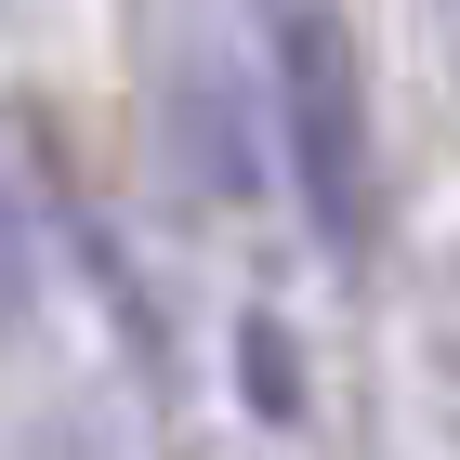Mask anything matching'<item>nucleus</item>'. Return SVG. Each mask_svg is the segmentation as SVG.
<instances>
[{
    "mask_svg": "<svg viewBox=\"0 0 460 460\" xmlns=\"http://www.w3.org/2000/svg\"><path fill=\"white\" fill-rule=\"evenodd\" d=\"M237 408L250 421H303V342H289V316H237Z\"/></svg>",
    "mask_w": 460,
    "mask_h": 460,
    "instance_id": "nucleus-2",
    "label": "nucleus"
},
{
    "mask_svg": "<svg viewBox=\"0 0 460 460\" xmlns=\"http://www.w3.org/2000/svg\"><path fill=\"white\" fill-rule=\"evenodd\" d=\"M40 303V250H27V211H13V184H0V329Z\"/></svg>",
    "mask_w": 460,
    "mask_h": 460,
    "instance_id": "nucleus-3",
    "label": "nucleus"
},
{
    "mask_svg": "<svg viewBox=\"0 0 460 460\" xmlns=\"http://www.w3.org/2000/svg\"><path fill=\"white\" fill-rule=\"evenodd\" d=\"M277 158H289V198L316 224V250H368V211H382V106H368V53L329 0H289L277 13Z\"/></svg>",
    "mask_w": 460,
    "mask_h": 460,
    "instance_id": "nucleus-1",
    "label": "nucleus"
}]
</instances>
